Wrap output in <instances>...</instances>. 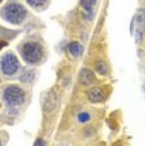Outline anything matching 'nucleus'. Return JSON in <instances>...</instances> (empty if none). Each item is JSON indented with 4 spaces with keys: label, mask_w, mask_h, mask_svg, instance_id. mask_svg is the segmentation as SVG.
I'll return each instance as SVG.
<instances>
[{
    "label": "nucleus",
    "mask_w": 145,
    "mask_h": 146,
    "mask_svg": "<svg viewBox=\"0 0 145 146\" xmlns=\"http://www.w3.org/2000/svg\"><path fill=\"white\" fill-rule=\"evenodd\" d=\"M3 16L5 18L6 21L11 23V24H21L23 21L25 20L26 16V10L23 5H20L19 3H9V4L5 5V8L3 9L1 11Z\"/></svg>",
    "instance_id": "f257e3e1"
},
{
    "label": "nucleus",
    "mask_w": 145,
    "mask_h": 146,
    "mask_svg": "<svg viewBox=\"0 0 145 146\" xmlns=\"http://www.w3.org/2000/svg\"><path fill=\"white\" fill-rule=\"evenodd\" d=\"M21 55L28 64H36V62H39L43 58L41 45L35 41L26 42L21 49Z\"/></svg>",
    "instance_id": "f03ea898"
},
{
    "label": "nucleus",
    "mask_w": 145,
    "mask_h": 146,
    "mask_svg": "<svg viewBox=\"0 0 145 146\" xmlns=\"http://www.w3.org/2000/svg\"><path fill=\"white\" fill-rule=\"evenodd\" d=\"M3 98H4L5 102L11 108L19 106L24 102V98H25V92L21 88L16 85H10L4 90L3 92Z\"/></svg>",
    "instance_id": "7ed1b4c3"
},
{
    "label": "nucleus",
    "mask_w": 145,
    "mask_h": 146,
    "mask_svg": "<svg viewBox=\"0 0 145 146\" xmlns=\"http://www.w3.org/2000/svg\"><path fill=\"white\" fill-rule=\"evenodd\" d=\"M0 68L5 75H14L19 69V61L13 52H8L0 60Z\"/></svg>",
    "instance_id": "20e7f679"
},
{
    "label": "nucleus",
    "mask_w": 145,
    "mask_h": 146,
    "mask_svg": "<svg viewBox=\"0 0 145 146\" xmlns=\"http://www.w3.org/2000/svg\"><path fill=\"white\" fill-rule=\"evenodd\" d=\"M95 76L93 74V71L89 70V69H83L79 72V82L81 85H85V86H89L91 82L94 81Z\"/></svg>",
    "instance_id": "39448f33"
},
{
    "label": "nucleus",
    "mask_w": 145,
    "mask_h": 146,
    "mask_svg": "<svg viewBox=\"0 0 145 146\" xmlns=\"http://www.w3.org/2000/svg\"><path fill=\"white\" fill-rule=\"evenodd\" d=\"M86 96L91 102H100L103 100V91L100 88H90L86 92Z\"/></svg>",
    "instance_id": "423d86ee"
},
{
    "label": "nucleus",
    "mask_w": 145,
    "mask_h": 146,
    "mask_svg": "<svg viewBox=\"0 0 145 146\" xmlns=\"http://www.w3.org/2000/svg\"><path fill=\"white\" fill-rule=\"evenodd\" d=\"M81 8H83V10H84L85 16L89 19L94 13L95 0H81Z\"/></svg>",
    "instance_id": "0eeeda50"
},
{
    "label": "nucleus",
    "mask_w": 145,
    "mask_h": 146,
    "mask_svg": "<svg viewBox=\"0 0 145 146\" xmlns=\"http://www.w3.org/2000/svg\"><path fill=\"white\" fill-rule=\"evenodd\" d=\"M55 105H57V98H55L54 92L49 91L48 96H47V98H44V109L47 111L53 110V109L55 108Z\"/></svg>",
    "instance_id": "6e6552de"
},
{
    "label": "nucleus",
    "mask_w": 145,
    "mask_h": 146,
    "mask_svg": "<svg viewBox=\"0 0 145 146\" xmlns=\"http://www.w3.org/2000/svg\"><path fill=\"white\" fill-rule=\"evenodd\" d=\"M68 50L70 52V55H72L74 58H79L83 54V46L79 44L78 41H72L68 45Z\"/></svg>",
    "instance_id": "1a4fd4ad"
},
{
    "label": "nucleus",
    "mask_w": 145,
    "mask_h": 146,
    "mask_svg": "<svg viewBox=\"0 0 145 146\" xmlns=\"http://www.w3.org/2000/svg\"><path fill=\"white\" fill-rule=\"evenodd\" d=\"M95 70H96L100 75H105L108 72V68H106V64L103 61H96L95 62Z\"/></svg>",
    "instance_id": "9d476101"
},
{
    "label": "nucleus",
    "mask_w": 145,
    "mask_h": 146,
    "mask_svg": "<svg viewBox=\"0 0 145 146\" xmlns=\"http://www.w3.org/2000/svg\"><path fill=\"white\" fill-rule=\"evenodd\" d=\"M47 1L48 0H26V3L33 8H41L47 4Z\"/></svg>",
    "instance_id": "9b49d317"
},
{
    "label": "nucleus",
    "mask_w": 145,
    "mask_h": 146,
    "mask_svg": "<svg viewBox=\"0 0 145 146\" xmlns=\"http://www.w3.org/2000/svg\"><path fill=\"white\" fill-rule=\"evenodd\" d=\"M33 76H34L33 71H25L24 74L21 75V81H25V82L31 81L33 80Z\"/></svg>",
    "instance_id": "f8f14e48"
},
{
    "label": "nucleus",
    "mask_w": 145,
    "mask_h": 146,
    "mask_svg": "<svg viewBox=\"0 0 145 146\" xmlns=\"http://www.w3.org/2000/svg\"><path fill=\"white\" fill-rule=\"evenodd\" d=\"M78 119H79V121H81V122H86L90 120V115H89L88 112H80V114L78 115Z\"/></svg>",
    "instance_id": "ddd939ff"
},
{
    "label": "nucleus",
    "mask_w": 145,
    "mask_h": 146,
    "mask_svg": "<svg viewBox=\"0 0 145 146\" xmlns=\"http://www.w3.org/2000/svg\"><path fill=\"white\" fill-rule=\"evenodd\" d=\"M138 21L139 23H144L145 21V11L144 10H141V11H139V14H138Z\"/></svg>",
    "instance_id": "4468645a"
},
{
    "label": "nucleus",
    "mask_w": 145,
    "mask_h": 146,
    "mask_svg": "<svg viewBox=\"0 0 145 146\" xmlns=\"http://www.w3.org/2000/svg\"><path fill=\"white\" fill-rule=\"evenodd\" d=\"M8 45V42L6 41H4V40H0V50H1L3 48H4V46H6Z\"/></svg>",
    "instance_id": "2eb2a0df"
},
{
    "label": "nucleus",
    "mask_w": 145,
    "mask_h": 146,
    "mask_svg": "<svg viewBox=\"0 0 145 146\" xmlns=\"http://www.w3.org/2000/svg\"><path fill=\"white\" fill-rule=\"evenodd\" d=\"M44 144H45V142L43 140H36L35 141V145H44Z\"/></svg>",
    "instance_id": "dca6fc26"
},
{
    "label": "nucleus",
    "mask_w": 145,
    "mask_h": 146,
    "mask_svg": "<svg viewBox=\"0 0 145 146\" xmlns=\"http://www.w3.org/2000/svg\"><path fill=\"white\" fill-rule=\"evenodd\" d=\"M1 1H3V0H0V3H1Z\"/></svg>",
    "instance_id": "f3484780"
},
{
    "label": "nucleus",
    "mask_w": 145,
    "mask_h": 146,
    "mask_svg": "<svg viewBox=\"0 0 145 146\" xmlns=\"http://www.w3.org/2000/svg\"><path fill=\"white\" fill-rule=\"evenodd\" d=\"M144 89H145V85H144Z\"/></svg>",
    "instance_id": "a211bd4d"
},
{
    "label": "nucleus",
    "mask_w": 145,
    "mask_h": 146,
    "mask_svg": "<svg viewBox=\"0 0 145 146\" xmlns=\"http://www.w3.org/2000/svg\"><path fill=\"white\" fill-rule=\"evenodd\" d=\"M0 144H1V142H0Z\"/></svg>",
    "instance_id": "6ab92c4d"
},
{
    "label": "nucleus",
    "mask_w": 145,
    "mask_h": 146,
    "mask_svg": "<svg viewBox=\"0 0 145 146\" xmlns=\"http://www.w3.org/2000/svg\"><path fill=\"white\" fill-rule=\"evenodd\" d=\"M144 23H145V21H144Z\"/></svg>",
    "instance_id": "aec40b11"
}]
</instances>
